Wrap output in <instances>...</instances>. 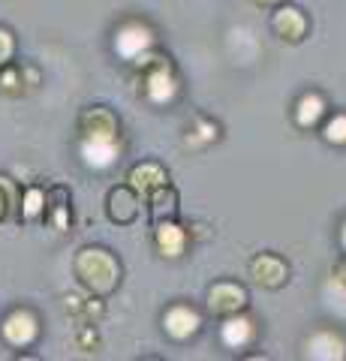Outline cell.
<instances>
[{"label": "cell", "instance_id": "6da1fadb", "mask_svg": "<svg viewBox=\"0 0 346 361\" xmlns=\"http://www.w3.org/2000/svg\"><path fill=\"white\" fill-rule=\"evenodd\" d=\"M75 130H79V151L85 166L109 169L121 157V118L109 106L82 109Z\"/></svg>", "mask_w": 346, "mask_h": 361}, {"label": "cell", "instance_id": "7a4b0ae2", "mask_svg": "<svg viewBox=\"0 0 346 361\" xmlns=\"http://www.w3.org/2000/svg\"><path fill=\"white\" fill-rule=\"evenodd\" d=\"M73 274L87 295L111 298L121 289V280H124V265L109 247L85 244L73 256Z\"/></svg>", "mask_w": 346, "mask_h": 361}, {"label": "cell", "instance_id": "3957f363", "mask_svg": "<svg viewBox=\"0 0 346 361\" xmlns=\"http://www.w3.org/2000/svg\"><path fill=\"white\" fill-rule=\"evenodd\" d=\"M132 66L139 73V94L154 106H169L172 99L181 90V82H178L175 63L169 54H163L157 49L142 51L139 58H132Z\"/></svg>", "mask_w": 346, "mask_h": 361}, {"label": "cell", "instance_id": "277c9868", "mask_svg": "<svg viewBox=\"0 0 346 361\" xmlns=\"http://www.w3.org/2000/svg\"><path fill=\"white\" fill-rule=\"evenodd\" d=\"M42 334V322L33 307H13L4 319H0V337H4L6 346L13 349H30L33 343L39 341Z\"/></svg>", "mask_w": 346, "mask_h": 361}, {"label": "cell", "instance_id": "5b68a950", "mask_svg": "<svg viewBox=\"0 0 346 361\" xmlns=\"http://www.w3.org/2000/svg\"><path fill=\"white\" fill-rule=\"evenodd\" d=\"M250 307V292L238 280H214L205 289V310L217 319H226V316L244 313Z\"/></svg>", "mask_w": 346, "mask_h": 361}, {"label": "cell", "instance_id": "8992f818", "mask_svg": "<svg viewBox=\"0 0 346 361\" xmlns=\"http://www.w3.org/2000/svg\"><path fill=\"white\" fill-rule=\"evenodd\" d=\"M160 325H163V334L169 337V341L187 343V341H193V337L202 331L205 316L199 313L193 304H187V301H172L169 307L163 310Z\"/></svg>", "mask_w": 346, "mask_h": 361}, {"label": "cell", "instance_id": "52a82bcc", "mask_svg": "<svg viewBox=\"0 0 346 361\" xmlns=\"http://www.w3.org/2000/svg\"><path fill=\"white\" fill-rule=\"evenodd\" d=\"M268 27H271V33L277 39H283L289 45H298V42L307 39L310 18H307V13L301 6H295V4H289L286 0V4L271 9V21H268Z\"/></svg>", "mask_w": 346, "mask_h": 361}, {"label": "cell", "instance_id": "ba28073f", "mask_svg": "<svg viewBox=\"0 0 346 361\" xmlns=\"http://www.w3.org/2000/svg\"><path fill=\"white\" fill-rule=\"evenodd\" d=\"M247 274L259 289L277 292L289 283V274H292V271H289V262L280 253H256L247 262Z\"/></svg>", "mask_w": 346, "mask_h": 361}, {"label": "cell", "instance_id": "9c48e42d", "mask_svg": "<svg viewBox=\"0 0 346 361\" xmlns=\"http://www.w3.org/2000/svg\"><path fill=\"white\" fill-rule=\"evenodd\" d=\"M151 241H154V250H157L160 259H169V262H175V259H181L187 253L190 232L184 229L181 223H178V217H172V220H154Z\"/></svg>", "mask_w": 346, "mask_h": 361}, {"label": "cell", "instance_id": "30bf717a", "mask_svg": "<svg viewBox=\"0 0 346 361\" xmlns=\"http://www.w3.org/2000/svg\"><path fill=\"white\" fill-rule=\"evenodd\" d=\"M142 202L144 199L127 184V180L124 184H115L106 193V217L115 226H132L142 214Z\"/></svg>", "mask_w": 346, "mask_h": 361}, {"label": "cell", "instance_id": "8fae6325", "mask_svg": "<svg viewBox=\"0 0 346 361\" xmlns=\"http://www.w3.org/2000/svg\"><path fill=\"white\" fill-rule=\"evenodd\" d=\"M256 337H259V322H256L253 316H247V310L226 316L220 325V341L226 349H232V353H244L247 346L256 343Z\"/></svg>", "mask_w": 346, "mask_h": 361}, {"label": "cell", "instance_id": "7c38bea8", "mask_svg": "<svg viewBox=\"0 0 346 361\" xmlns=\"http://www.w3.org/2000/svg\"><path fill=\"white\" fill-rule=\"evenodd\" d=\"M70 190L63 184H51L46 190V211H42V223L54 232H70L73 226V205H70Z\"/></svg>", "mask_w": 346, "mask_h": 361}, {"label": "cell", "instance_id": "4fadbf2b", "mask_svg": "<svg viewBox=\"0 0 346 361\" xmlns=\"http://www.w3.org/2000/svg\"><path fill=\"white\" fill-rule=\"evenodd\" d=\"M328 115V99L322 90H304L292 103V123L298 130H316Z\"/></svg>", "mask_w": 346, "mask_h": 361}, {"label": "cell", "instance_id": "5bb4252c", "mask_svg": "<svg viewBox=\"0 0 346 361\" xmlns=\"http://www.w3.org/2000/svg\"><path fill=\"white\" fill-rule=\"evenodd\" d=\"M127 184L144 199V196L151 193V190L169 184V172H166V169H163L157 160H142V163H136V166H130Z\"/></svg>", "mask_w": 346, "mask_h": 361}, {"label": "cell", "instance_id": "9a60e30c", "mask_svg": "<svg viewBox=\"0 0 346 361\" xmlns=\"http://www.w3.org/2000/svg\"><path fill=\"white\" fill-rule=\"evenodd\" d=\"M144 205H148V211H151V223L154 220H172V217L181 214V196H178L175 184L169 180V184L151 190V193L144 196Z\"/></svg>", "mask_w": 346, "mask_h": 361}, {"label": "cell", "instance_id": "2e32d148", "mask_svg": "<svg viewBox=\"0 0 346 361\" xmlns=\"http://www.w3.org/2000/svg\"><path fill=\"white\" fill-rule=\"evenodd\" d=\"M304 355L307 358H326V361L346 358V343H343V337L334 334L331 329H319L304 341Z\"/></svg>", "mask_w": 346, "mask_h": 361}, {"label": "cell", "instance_id": "e0dca14e", "mask_svg": "<svg viewBox=\"0 0 346 361\" xmlns=\"http://www.w3.org/2000/svg\"><path fill=\"white\" fill-rule=\"evenodd\" d=\"M115 49L124 54L127 61H132V58H139L142 51L154 49V45H151V37L144 33V27L139 25V21H127L124 27L115 30Z\"/></svg>", "mask_w": 346, "mask_h": 361}, {"label": "cell", "instance_id": "ac0fdd59", "mask_svg": "<svg viewBox=\"0 0 346 361\" xmlns=\"http://www.w3.org/2000/svg\"><path fill=\"white\" fill-rule=\"evenodd\" d=\"M27 94L25 85V70H21V61H9L0 66V97L6 99H18Z\"/></svg>", "mask_w": 346, "mask_h": 361}, {"label": "cell", "instance_id": "d6986e66", "mask_svg": "<svg viewBox=\"0 0 346 361\" xmlns=\"http://www.w3.org/2000/svg\"><path fill=\"white\" fill-rule=\"evenodd\" d=\"M42 211H46V187L30 184L18 199V220L37 223V220H42Z\"/></svg>", "mask_w": 346, "mask_h": 361}, {"label": "cell", "instance_id": "ffe728a7", "mask_svg": "<svg viewBox=\"0 0 346 361\" xmlns=\"http://www.w3.org/2000/svg\"><path fill=\"white\" fill-rule=\"evenodd\" d=\"M319 135L331 148H346V111H328L319 123Z\"/></svg>", "mask_w": 346, "mask_h": 361}, {"label": "cell", "instance_id": "44dd1931", "mask_svg": "<svg viewBox=\"0 0 346 361\" xmlns=\"http://www.w3.org/2000/svg\"><path fill=\"white\" fill-rule=\"evenodd\" d=\"M18 199H21L18 184L9 175H0V223L13 217V211L18 208Z\"/></svg>", "mask_w": 346, "mask_h": 361}, {"label": "cell", "instance_id": "7402d4cb", "mask_svg": "<svg viewBox=\"0 0 346 361\" xmlns=\"http://www.w3.org/2000/svg\"><path fill=\"white\" fill-rule=\"evenodd\" d=\"M196 135H202L205 145H211V142H217V139H220V127H217L214 121H208V118H196V123L187 130V142H190V139H196Z\"/></svg>", "mask_w": 346, "mask_h": 361}, {"label": "cell", "instance_id": "603a6c76", "mask_svg": "<svg viewBox=\"0 0 346 361\" xmlns=\"http://www.w3.org/2000/svg\"><path fill=\"white\" fill-rule=\"evenodd\" d=\"M16 51H18V39H16V30L0 25V66L16 61Z\"/></svg>", "mask_w": 346, "mask_h": 361}, {"label": "cell", "instance_id": "cb8c5ba5", "mask_svg": "<svg viewBox=\"0 0 346 361\" xmlns=\"http://www.w3.org/2000/svg\"><path fill=\"white\" fill-rule=\"evenodd\" d=\"M75 343H79V349H85V353H97L99 349V334L94 325H82L79 334H75Z\"/></svg>", "mask_w": 346, "mask_h": 361}, {"label": "cell", "instance_id": "d4e9b609", "mask_svg": "<svg viewBox=\"0 0 346 361\" xmlns=\"http://www.w3.org/2000/svg\"><path fill=\"white\" fill-rule=\"evenodd\" d=\"M21 70H25V85H27V94H30V90L39 87V70L33 63H25V61H21Z\"/></svg>", "mask_w": 346, "mask_h": 361}, {"label": "cell", "instance_id": "484cf974", "mask_svg": "<svg viewBox=\"0 0 346 361\" xmlns=\"http://www.w3.org/2000/svg\"><path fill=\"white\" fill-rule=\"evenodd\" d=\"M331 277H334V283H338L340 289H346V253L334 262V268H331Z\"/></svg>", "mask_w": 346, "mask_h": 361}, {"label": "cell", "instance_id": "4316f807", "mask_svg": "<svg viewBox=\"0 0 346 361\" xmlns=\"http://www.w3.org/2000/svg\"><path fill=\"white\" fill-rule=\"evenodd\" d=\"M250 4L256 6V9H265V13H271L274 6H280V4H286V0H250Z\"/></svg>", "mask_w": 346, "mask_h": 361}, {"label": "cell", "instance_id": "83f0119b", "mask_svg": "<svg viewBox=\"0 0 346 361\" xmlns=\"http://www.w3.org/2000/svg\"><path fill=\"white\" fill-rule=\"evenodd\" d=\"M340 241H343V247H346V226H343V232H340Z\"/></svg>", "mask_w": 346, "mask_h": 361}]
</instances>
